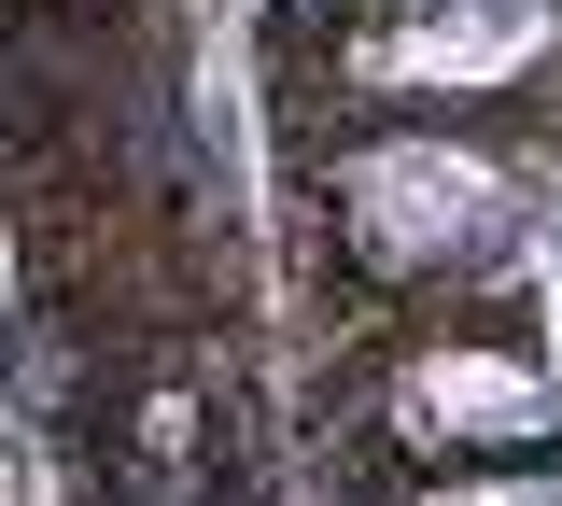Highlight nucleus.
Wrapping results in <instances>:
<instances>
[{"label": "nucleus", "instance_id": "20e7f679", "mask_svg": "<svg viewBox=\"0 0 562 506\" xmlns=\"http://www.w3.org/2000/svg\"><path fill=\"white\" fill-rule=\"evenodd\" d=\"M479 506H549V493H479Z\"/></svg>", "mask_w": 562, "mask_h": 506}, {"label": "nucleus", "instance_id": "7ed1b4c3", "mask_svg": "<svg viewBox=\"0 0 562 506\" xmlns=\"http://www.w3.org/2000/svg\"><path fill=\"white\" fill-rule=\"evenodd\" d=\"M408 423H422V436H535V423H549V394H535L520 366H492V352H450V366H422V380H408Z\"/></svg>", "mask_w": 562, "mask_h": 506}, {"label": "nucleus", "instance_id": "f03ea898", "mask_svg": "<svg viewBox=\"0 0 562 506\" xmlns=\"http://www.w3.org/2000/svg\"><path fill=\"white\" fill-rule=\"evenodd\" d=\"M549 43V0H408L380 29V71L394 85H506Z\"/></svg>", "mask_w": 562, "mask_h": 506}, {"label": "nucleus", "instance_id": "f257e3e1", "mask_svg": "<svg viewBox=\"0 0 562 506\" xmlns=\"http://www.w3.org/2000/svg\"><path fill=\"white\" fill-rule=\"evenodd\" d=\"M351 225H366V254H394V268H450V254H492V239H506V183H492L479 155L394 142V155L351 169Z\"/></svg>", "mask_w": 562, "mask_h": 506}]
</instances>
